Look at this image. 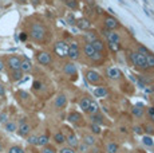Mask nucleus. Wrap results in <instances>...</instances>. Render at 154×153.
<instances>
[{
    "instance_id": "1",
    "label": "nucleus",
    "mask_w": 154,
    "mask_h": 153,
    "mask_svg": "<svg viewBox=\"0 0 154 153\" xmlns=\"http://www.w3.org/2000/svg\"><path fill=\"white\" fill-rule=\"evenodd\" d=\"M29 36L35 42H43L47 36V28L44 27L43 23H32L31 27H29Z\"/></svg>"
},
{
    "instance_id": "2",
    "label": "nucleus",
    "mask_w": 154,
    "mask_h": 153,
    "mask_svg": "<svg viewBox=\"0 0 154 153\" xmlns=\"http://www.w3.org/2000/svg\"><path fill=\"white\" fill-rule=\"evenodd\" d=\"M129 59H130V63H131L134 67H137V69H141V70H146L147 69L146 57L140 54L138 51H131L130 52Z\"/></svg>"
},
{
    "instance_id": "3",
    "label": "nucleus",
    "mask_w": 154,
    "mask_h": 153,
    "mask_svg": "<svg viewBox=\"0 0 154 153\" xmlns=\"http://www.w3.org/2000/svg\"><path fill=\"white\" fill-rule=\"evenodd\" d=\"M83 54H85L86 58H88L90 61L95 62V63H98V62H102L103 61V57H105L102 52L95 51L90 43H86V45L83 46Z\"/></svg>"
},
{
    "instance_id": "4",
    "label": "nucleus",
    "mask_w": 154,
    "mask_h": 153,
    "mask_svg": "<svg viewBox=\"0 0 154 153\" xmlns=\"http://www.w3.org/2000/svg\"><path fill=\"white\" fill-rule=\"evenodd\" d=\"M54 51L59 58H66L69 54V45L64 40H58L54 45Z\"/></svg>"
},
{
    "instance_id": "5",
    "label": "nucleus",
    "mask_w": 154,
    "mask_h": 153,
    "mask_svg": "<svg viewBox=\"0 0 154 153\" xmlns=\"http://www.w3.org/2000/svg\"><path fill=\"white\" fill-rule=\"evenodd\" d=\"M85 76H86L88 83H91V85H100L103 82V78L100 76L99 73L95 71V70H87Z\"/></svg>"
},
{
    "instance_id": "6",
    "label": "nucleus",
    "mask_w": 154,
    "mask_h": 153,
    "mask_svg": "<svg viewBox=\"0 0 154 153\" xmlns=\"http://www.w3.org/2000/svg\"><path fill=\"white\" fill-rule=\"evenodd\" d=\"M103 24H105V28L109 31H115L121 27V23L118 19H115L114 16H106L103 19Z\"/></svg>"
},
{
    "instance_id": "7",
    "label": "nucleus",
    "mask_w": 154,
    "mask_h": 153,
    "mask_svg": "<svg viewBox=\"0 0 154 153\" xmlns=\"http://www.w3.org/2000/svg\"><path fill=\"white\" fill-rule=\"evenodd\" d=\"M67 57L71 61H78L81 58V48H79V45L76 42H71L69 45V54H67Z\"/></svg>"
},
{
    "instance_id": "8",
    "label": "nucleus",
    "mask_w": 154,
    "mask_h": 153,
    "mask_svg": "<svg viewBox=\"0 0 154 153\" xmlns=\"http://www.w3.org/2000/svg\"><path fill=\"white\" fill-rule=\"evenodd\" d=\"M36 61L42 66H48V64L52 63V55L46 51H39L36 52Z\"/></svg>"
},
{
    "instance_id": "9",
    "label": "nucleus",
    "mask_w": 154,
    "mask_h": 153,
    "mask_svg": "<svg viewBox=\"0 0 154 153\" xmlns=\"http://www.w3.org/2000/svg\"><path fill=\"white\" fill-rule=\"evenodd\" d=\"M17 133H19L20 137H27V136H29V133H31V126L26 121V118L20 120L19 128H17Z\"/></svg>"
},
{
    "instance_id": "10",
    "label": "nucleus",
    "mask_w": 154,
    "mask_h": 153,
    "mask_svg": "<svg viewBox=\"0 0 154 153\" xmlns=\"http://www.w3.org/2000/svg\"><path fill=\"white\" fill-rule=\"evenodd\" d=\"M106 75H107L111 81H119V79L122 78V71H121L118 67L111 66L106 70Z\"/></svg>"
},
{
    "instance_id": "11",
    "label": "nucleus",
    "mask_w": 154,
    "mask_h": 153,
    "mask_svg": "<svg viewBox=\"0 0 154 153\" xmlns=\"http://www.w3.org/2000/svg\"><path fill=\"white\" fill-rule=\"evenodd\" d=\"M102 32L105 34L106 39H107V42H111V43H121V35L118 34L117 31H109V30H102Z\"/></svg>"
},
{
    "instance_id": "12",
    "label": "nucleus",
    "mask_w": 154,
    "mask_h": 153,
    "mask_svg": "<svg viewBox=\"0 0 154 153\" xmlns=\"http://www.w3.org/2000/svg\"><path fill=\"white\" fill-rule=\"evenodd\" d=\"M20 63H22V59H20L19 57H16V55H11L7 59V66L10 67L11 71H14V70H20Z\"/></svg>"
},
{
    "instance_id": "13",
    "label": "nucleus",
    "mask_w": 154,
    "mask_h": 153,
    "mask_svg": "<svg viewBox=\"0 0 154 153\" xmlns=\"http://www.w3.org/2000/svg\"><path fill=\"white\" fill-rule=\"evenodd\" d=\"M63 71L64 74L67 76H75L78 74V69H76L75 63H72V62H69V63H66L63 66Z\"/></svg>"
},
{
    "instance_id": "14",
    "label": "nucleus",
    "mask_w": 154,
    "mask_h": 153,
    "mask_svg": "<svg viewBox=\"0 0 154 153\" xmlns=\"http://www.w3.org/2000/svg\"><path fill=\"white\" fill-rule=\"evenodd\" d=\"M75 24L81 31H88L91 28V22L88 19H86V17H81V19H78Z\"/></svg>"
},
{
    "instance_id": "15",
    "label": "nucleus",
    "mask_w": 154,
    "mask_h": 153,
    "mask_svg": "<svg viewBox=\"0 0 154 153\" xmlns=\"http://www.w3.org/2000/svg\"><path fill=\"white\" fill-rule=\"evenodd\" d=\"M90 121L91 123H97V125H107V121H106V118L102 116L100 113H97V114H90Z\"/></svg>"
},
{
    "instance_id": "16",
    "label": "nucleus",
    "mask_w": 154,
    "mask_h": 153,
    "mask_svg": "<svg viewBox=\"0 0 154 153\" xmlns=\"http://www.w3.org/2000/svg\"><path fill=\"white\" fill-rule=\"evenodd\" d=\"M66 144H67V146H71V148L75 149L79 145V140L74 133H70L69 136H66Z\"/></svg>"
},
{
    "instance_id": "17",
    "label": "nucleus",
    "mask_w": 154,
    "mask_h": 153,
    "mask_svg": "<svg viewBox=\"0 0 154 153\" xmlns=\"http://www.w3.org/2000/svg\"><path fill=\"white\" fill-rule=\"evenodd\" d=\"M66 105H67V97L64 94H58V97L55 99V108L63 109V108H66Z\"/></svg>"
},
{
    "instance_id": "18",
    "label": "nucleus",
    "mask_w": 154,
    "mask_h": 153,
    "mask_svg": "<svg viewBox=\"0 0 154 153\" xmlns=\"http://www.w3.org/2000/svg\"><path fill=\"white\" fill-rule=\"evenodd\" d=\"M94 95L98 98H106L109 95V89L106 86H98L94 89Z\"/></svg>"
},
{
    "instance_id": "19",
    "label": "nucleus",
    "mask_w": 154,
    "mask_h": 153,
    "mask_svg": "<svg viewBox=\"0 0 154 153\" xmlns=\"http://www.w3.org/2000/svg\"><path fill=\"white\" fill-rule=\"evenodd\" d=\"M98 39V34H97L95 31H86L85 34H83V40L86 43H93L94 40H97Z\"/></svg>"
},
{
    "instance_id": "20",
    "label": "nucleus",
    "mask_w": 154,
    "mask_h": 153,
    "mask_svg": "<svg viewBox=\"0 0 154 153\" xmlns=\"http://www.w3.org/2000/svg\"><path fill=\"white\" fill-rule=\"evenodd\" d=\"M91 46H93V48L95 50V51H98V52H105L106 51V45L103 43V40H100V39H97V40H94L93 43H90Z\"/></svg>"
},
{
    "instance_id": "21",
    "label": "nucleus",
    "mask_w": 154,
    "mask_h": 153,
    "mask_svg": "<svg viewBox=\"0 0 154 153\" xmlns=\"http://www.w3.org/2000/svg\"><path fill=\"white\" fill-rule=\"evenodd\" d=\"M67 120H69V122L71 123H79L82 121V114L79 113V111H71L69 114V117H67Z\"/></svg>"
},
{
    "instance_id": "22",
    "label": "nucleus",
    "mask_w": 154,
    "mask_h": 153,
    "mask_svg": "<svg viewBox=\"0 0 154 153\" xmlns=\"http://www.w3.org/2000/svg\"><path fill=\"white\" fill-rule=\"evenodd\" d=\"M54 142L56 145H63V144H66V136H64V133L62 130L56 132L54 134Z\"/></svg>"
},
{
    "instance_id": "23",
    "label": "nucleus",
    "mask_w": 154,
    "mask_h": 153,
    "mask_svg": "<svg viewBox=\"0 0 154 153\" xmlns=\"http://www.w3.org/2000/svg\"><path fill=\"white\" fill-rule=\"evenodd\" d=\"M90 102H91V99L88 98V97H83V98L79 99L78 106H79V109H82V111H86V113H87V109L90 106Z\"/></svg>"
},
{
    "instance_id": "24",
    "label": "nucleus",
    "mask_w": 154,
    "mask_h": 153,
    "mask_svg": "<svg viewBox=\"0 0 154 153\" xmlns=\"http://www.w3.org/2000/svg\"><path fill=\"white\" fill-rule=\"evenodd\" d=\"M20 70H22L23 73H29L32 70V63L31 61L27 59V58H24V59H22V63H20Z\"/></svg>"
},
{
    "instance_id": "25",
    "label": "nucleus",
    "mask_w": 154,
    "mask_h": 153,
    "mask_svg": "<svg viewBox=\"0 0 154 153\" xmlns=\"http://www.w3.org/2000/svg\"><path fill=\"white\" fill-rule=\"evenodd\" d=\"M83 142L86 144V145H88L90 148H93V146H95V144H97V140H95V137H94V134H85L83 136Z\"/></svg>"
},
{
    "instance_id": "26",
    "label": "nucleus",
    "mask_w": 154,
    "mask_h": 153,
    "mask_svg": "<svg viewBox=\"0 0 154 153\" xmlns=\"http://www.w3.org/2000/svg\"><path fill=\"white\" fill-rule=\"evenodd\" d=\"M50 144V136L48 134H40V136H38V144L36 145H39V146H46V145H48Z\"/></svg>"
},
{
    "instance_id": "27",
    "label": "nucleus",
    "mask_w": 154,
    "mask_h": 153,
    "mask_svg": "<svg viewBox=\"0 0 154 153\" xmlns=\"http://www.w3.org/2000/svg\"><path fill=\"white\" fill-rule=\"evenodd\" d=\"M106 152L107 153L119 152V145H118L117 142H114V141H110V142H107V145H106Z\"/></svg>"
},
{
    "instance_id": "28",
    "label": "nucleus",
    "mask_w": 154,
    "mask_h": 153,
    "mask_svg": "<svg viewBox=\"0 0 154 153\" xmlns=\"http://www.w3.org/2000/svg\"><path fill=\"white\" fill-rule=\"evenodd\" d=\"M143 106H142L141 104H138V105H135L134 108L131 109V113H133V116H135L137 118H141V117H143V109H142Z\"/></svg>"
},
{
    "instance_id": "29",
    "label": "nucleus",
    "mask_w": 154,
    "mask_h": 153,
    "mask_svg": "<svg viewBox=\"0 0 154 153\" xmlns=\"http://www.w3.org/2000/svg\"><path fill=\"white\" fill-rule=\"evenodd\" d=\"M87 113L88 114H97V113H99V105L97 104L95 101H91L90 102V106H88V109H87Z\"/></svg>"
},
{
    "instance_id": "30",
    "label": "nucleus",
    "mask_w": 154,
    "mask_h": 153,
    "mask_svg": "<svg viewBox=\"0 0 154 153\" xmlns=\"http://www.w3.org/2000/svg\"><path fill=\"white\" fill-rule=\"evenodd\" d=\"M4 126H5V130L10 132V133L17 130V125H16V122H14V121H7L4 123Z\"/></svg>"
},
{
    "instance_id": "31",
    "label": "nucleus",
    "mask_w": 154,
    "mask_h": 153,
    "mask_svg": "<svg viewBox=\"0 0 154 153\" xmlns=\"http://www.w3.org/2000/svg\"><path fill=\"white\" fill-rule=\"evenodd\" d=\"M22 76H23V71H22V70H14V71L11 73V79H12L14 82L20 81V79H22Z\"/></svg>"
},
{
    "instance_id": "32",
    "label": "nucleus",
    "mask_w": 154,
    "mask_h": 153,
    "mask_svg": "<svg viewBox=\"0 0 154 153\" xmlns=\"http://www.w3.org/2000/svg\"><path fill=\"white\" fill-rule=\"evenodd\" d=\"M88 130H90L91 134H100L102 129H100V126L97 125V123H90V125H88Z\"/></svg>"
},
{
    "instance_id": "33",
    "label": "nucleus",
    "mask_w": 154,
    "mask_h": 153,
    "mask_svg": "<svg viewBox=\"0 0 154 153\" xmlns=\"http://www.w3.org/2000/svg\"><path fill=\"white\" fill-rule=\"evenodd\" d=\"M143 132H146L150 136H154V123L153 122H147L146 125L143 126Z\"/></svg>"
},
{
    "instance_id": "34",
    "label": "nucleus",
    "mask_w": 154,
    "mask_h": 153,
    "mask_svg": "<svg viewBox=\"0 0 154 153\" xmlns=\"http://www.w3.org/2000/svg\"><path fill=\"white\" fill-rule=\"evenodd\" d=\"M109 50H110L111 52H118V51H121V43H111V42H109Z\"/></svg>"
},
{
    "instance_id": "35",
    "label": "nucleus",
    "mask_w": 154,
    "mask_h": 153,
    "mask_svg": "<svg viewBox=\"0 0 154 153\" xmlns=\"http://www.w3.org/2000/svg\"><path fill=\"white\" fill-rule=\"evenodd\" d=\"M146 63H147V69H154V54L153 52L146 55Z\"/></svg>"
},
{
    "instance_id": "36",
    "label": "nucleus",
    "mask_w": 154,
    "mask_h": 153,
    "mask_svg": "<svg viewBox=\"0 0 154 153\" xmlns=\"http://www.w3.org/2000/svg\"><path fill=\"white\" fill-rule=\"evenodd\" d=\"M137 51L140 52V54L145 55V57H146V55H149L150 52H152L149 48H147V47H145V46H142V45H138V47H137Z\"/></svg>"
},
{
    "instance_id": "37",
    "label": "nucleus",
    "mask_w": 154,
    "mask_h": 153,
    "mask_svg": "<svg viewBox=\"0 0 154 153\" xmlns=\"http://www.w3.org/2000/svg\"><path fill=\"white\" fill-rule=\"evenodd\" d=\"M8 153H26V152H24V149H23L22 146L14 145V146H11V148L8 149Z\"/></svg>"
},
{
    "instance_id": "38",
    "label": "nucleus",
    "mask_w": 154,
    "mask_h": 153,
    "mask_svg": "<svg viewBox=\"0 0 154 153\" xmlns=\"http://www.w3.org/2000/svg\"><path fill=\"white\" fill-rule=\"evenodd\" d=\"M142 142H143V145H146V146H153L154 145V141H153V138L150 136H143L142 137Z\"/></svg>"
},
{
    "instance_id": "39",
    "label": "nucleus",
    "mask_w": 154,
    "mask_h": 153,
    "mask_svg": "<svg viewBox=\"0 0 154 153\" xmlns=\"http://www.w3.org/2000/svg\"><path fill=\"white\" fill-rule=\"evenodd\" d=\"M40 153H58V152H56V149L54 148V146H51L48 144V145L43 146V149H42V152H40Z\"/></svg>"
},
{
    "instance_id": "40",
    "label": "nucleus",
    "mask_w": 154,
    "mask_h": 153,
    "mask_svg": "<svg viewBox=\"0 0 154 153\" xmlns=\"http://www.w3.org/2000/svg\"><path fill=\"white\" fill-rule=\"evenodd\" d=\"M58 153H76V151L74 148H71V146H62Z\"/></svg>"
},
{
    "instance_id": "41",
    "label": "nucleus",
    "mask_w": 154,
    "mask_h": 153,
    "mask_svg": "<svg viewBox=\"0 0 154 153\" xmlns=\"http://www.w3.org/2000/svg\"><path fill=\"white\" fill-rule=\"evenodd\" d=\"M27 142L31 144V145H36V144H38V136H36V134L27 136Z\"/></svg>"
},
{
    "instance_id": "42",
    "label": "nucleus",
    "mask_w": 154,
    "mask_h": 153,
    "mask_svg": "<svg viewBox=\"0 0 154 153\" xmlns=\"http://www.w3.org/2000/svg\"><path fill=\"white\" fill-rule=\"evenodd\" d=\"M66 4L71 10H76V8H78V2H76V0H66Z\"/></svg>"
},
{
    "instance_id": "43",
    "label": "nucleus",
    "mask_w": 154,
    "mask_h": 153,
    "mask_svg": "<svg viewBox=\"0 0 154 153\" xmlns=\"http://www.w3.org/2000/svg\"><path fill=\"white\" fill-rule=\"evenodd\" d=\"M147 117H149L150 122L154 123V106H153V105L147 108Z\"/></svg>"
},
{
    "instance_id": "44",
    "label": "nucleus",
    "mask_w": 154,
    "mask_h": 153,
    "mask_svg": "<svg viewBox=\"0 0 154 153\" xmlns=\"http://www.w3.org/2000/svg\"><path fill=\"white\" fill-rule=\"evenodd\" d=\"M78 148H79V151H81L82 153H87V152H88V148H90V146H88V145H86V144L83 142V141H82V144L79 142Z\"/></svg>"
},
{
    "instance_id": "45",
    "label": "nucleus",
    "mask_w": 154,
    "mask_h": 153,
    "mask_svg": "<svg viewBox=\"0 0 154 153\" xmlns=\"http://www.w3.org/2000/svg\"><path fill=\"white\" fill-rule=\"evenodd\" d=\"M133 132H134L135 134H143V128L142 126H140V125H134L133 126Z\"/></svg>"
},
{
    "instance_id": "46",
    "label": "nucleus",
    "mask_w": 154,
    "mask_h": 153,
    "mask_svg": "<svg viewBox=\"0 0 154 153\" xmlns=\"http://www.w3.org/2000/svg\"><path fill=\"white\" fill-rule=\"evenodd\" d=\"M8 121V114L7 111H3V113H0V123H5Z\"/></svg>"
},
{
    "instance_id": "47",
    "label": "nucleus",
    "mask_w": 154,
    "mask_h": 153,
    "mask_svg": "<svg viewBox=\"0 0 154 153\" xmlns=\"http://www.w3.org/2000/svg\"><path fill=\"white\" fill-rule=\"evenodd\" d=\"M75 23H76V20H75V17H74V15H69V16H67V24L74 26Z\"/></svg>"
},
{
    "instance_id": "48",
    "label": "nucleus",
    "mask_w": 154,
    "mask_h": 153,
    "mask_svg": "<svg viewBox=\"0 0 154 153\" xmlns=\"http://www.w3.org/2000/svg\"><path fill=\"white\" fill-rule=\"evenodd\" d=\"M19 39L22 40V42H26V40L28 39V34H27V32H20V35H19Z\"/></svg>"
},
{
    "instance_id": "49",
    "label": "nucleus",
    "mask_w": 154,
    "mask_h": 153,
    "mask_svg": "<svg viewBox=\"0 0 154 153\" xmlns=\"http://www.w3.org/2000/svg\"><path fill=\"white\" fill-rule=\"evenodd\" d=\"M42 86H43V83L40 81H35L34 82V89L35 90H40V89H42Z\"/></svg>"
},
{
    "instance_id": "50",
    "label": "nucleus",
    "mask_w": 154,
    "mask_h": 153,
    "mask_svg": "<svg viewBox=\"0 0 154 153\" xmlns=\"http://www.w3.org/2000/svg\"><path fill=\"white\" fill-rule=\"evenodd\" d=\"M17 95L22 97V99H27L28 98V93H26V92H19L17 93Z\"/></svg>"
},
{
    "instance_id": "51",
    "label": "nucleus",
    "mask_w": 154,
    "mask_h": 153,
    "mask_svg": "<svg viewBox=\"0 0 154 153\" xmlns=\"http://www.w3.org/2000/svg\"><path fill=\"white\" fill-rule=\"evenodd\" d=\"M3 95H5V87L3 83H0V97H3Z\"/></svg>"
},
{
    "instance_id": "52",
    "label": "nucleus",
    "mask_w": 154,
    "mask_h": 153,
    "mask_svg": "<svg viewBox=\"0 0 154 153\" xmlns=\"http://www.w3.org/2000/svg\"><path fill=\"white\" fill-rule=\"evenodd\" d=\"M95 11H97V14H98V15H103V11H102V8H100V7H97Z\"/></svg>"
},
{
    "instance_id": "53",
    "label": "nucleus",
    "mask_w": 154,
    "mask_h": 153,
    "mask_svg": "<svg viewBox=\"0 0 154 153\" xmlns=\"http://www.w3.org/2000/svg\"><path fill=\"white\" fill-rule=\"evenodd\" d=\"M3 70H4V62H3L2 59H0V73H2Z\"/></svg>"
},
{
    "instance_id": "54",
    "label": "nucleus",
    "mask_w": 154,
    "mask_h": 153,
    "mask_svg": "<svg viewBox=\"0 0 154 153\" xmlns=\"http://www.w3.org/2000/svg\"><path fill=\"white\" fill-rule=\"evenodd\" d=\"M119 130H121V133H127L126 128H123V126H121V128H119Z\"/></svg>"
},
{
    "instance_id": "55",
    "label": "nucleus",
    "mask_w": 154,
    "mask_h": 153,
    "mask_svg": "<svg viewBox=\"0 0 154 153\" xmlns=\"http://www.w3.org/2000/svg\"><path fill=\"white\" fill-rule=\"evenodd\" d=\"M118 2H119L121 4H123V3H125V0H118Z\"/></svg>"
},
{
    "instance_id": "56",
    "label": "nucleus",
    "mask_w": 154,
    "mask_h": 153,
    "mask_svg": "<svg viewBox=\"0 0 154 153\" xmlns=\"http://www.w3.org/2000/svg\"><path fill=\"white\" fill-rule=\"evenodd\" d=\"M19 3H24V2H27V0H17Z\"/></svg>"
},
{
    "instance_id": "57",
    "label": "nucleus",
    "mask_w": 154,
    "mask_h": 153,
    "mask_svg": "<svg viewBox=\"0 0 154 153\" xmlns=\"http://www.w3.org/2000/svg\"><path fill=\"white\" fill-rule=\"evenodd\" d=\"M2 149H3V145H2V142H0V152H2Z\"/></svg>"
},
{
    "instance_id": "58",
    "label": "nucleus",
    "mask_w": 154,
    "mask_h": 153,
    "mask_svg": "<svg viewBox=\"0 0 154 153\" xmlns=\"http://www.w3.org/2000/svg\"><path fill=\"white\" fill-rule=\"evenodd\" d=\"M153 106H154V97H153Z\"/></svg>"
},
{
    "instance_id": "59",
    "label": "nucleus",
    "mask_w": 154,
    "mask_h": 153,
    "mask_svg": "<svg viewBox=\"0 0 154 153\" xmlns=\"http://www.w3.org/2000/svg\"><path fill=\"white\" fill-rule=\"evenodd\" d=\"M117 153H121V152H117Z\"/></svg>"
},
{
    "instance_id": "60",
    "label": "nucleus",
    "mask_w": 154,
    "mask_h": 153,
    "mask_svg": "<svg viewBox=\"0 0 154 153\" xmlns=\"http://www.w3.org/2000/svg\"><path fill=\"white\" fill-rule=\"evenodd\" d=\"M130 153H133V152H130Z\"/></svg>"
}]
</instances>
